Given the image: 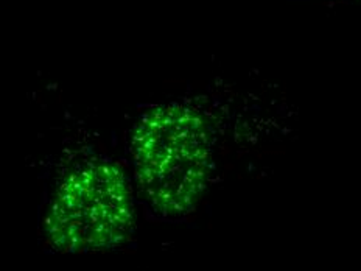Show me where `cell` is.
I'll return each instance as SVG.
<instances>
[{
  "mask_svg": "<svg viewBox=\"0 0 361 271\" xmlns=\"http://www.w3.org/2000/svg\"><path fill=\"white\" fill-rule=\"evenodd\" d=\"M133 148L140 189L154 212L183 217L193 210L210 170L202 120L179 104L157 108L142 120Z\"/></svg>",
  "mask_w": 361,
  "mask_h": 271,
  "instance_id": "obj_1",
  "label": "cell"
},
{
  "mask_svg": "<svg viewBox=\"0 0 361 271\" xmlns=\"http://www.w3.org/2000/svg\"><path fill=\"white\" fill-rule=\"evenodd\" d=\"M133 222L125 176L112 165L92 164L73 171L58 187L47 234L61 251L109 250L125 242Z\"/></svg>",
  "mask_w": 361,
  "mask_h": 271,
  "instance_id": "obj_2",
  "label": "cell"
}]
</instances>
